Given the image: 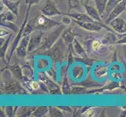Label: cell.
Wrapping results in <instances>:
<instances>
[{
	"label": "cell",
	"instance_id": "52a82bcc",
	"mask_svg": "<svg viewBox=\"0 0 126 117\" xmlns=\"http://www.w3.org/2000/svg\"><path fill=\"white\" fill-rule=\"evenodd\" d=\"M28 38H24V40L21 41L19 48L17 49V55L19 56H24L26 55V51H27V45H28Z\"/></svg>",
	"mask_w": 126,
	"mask_h": 117
},
{
	"label": "cell",
	"instance_id": "3957f363",
	"mask_svg": "<svg viewBox=\"0 0 126 117\" xmlns=\"http://www.w3.org/2000/svg\"><path fill=\"white\" fill-rule=\"evenodd\" d=\"M75 22L80 25L81 27L89 30V31H99L102 28L100 25H98L96 23H93V21H77Z\"/></svg>",
	"mask_w": 126,
	"mask_h": 117
},
{
	"label": "cell",
	"instance_id": "8992f818",
	"mask_svg": "<svg viewBox=\"0 0 126 117\" xmlns=\"http://www.w3.org/2000/svg\"><path fill=\"white\" fill-rule=\"evenodd\" d=\"M3 2L8 7L9 10H11L15 15H18V5L20 3V1L14 2L12 1H10V0H3Z\"/></svg>",
	"mask_w": 126,
	"mask_h": 117
},
{
	"label": "cell",
	"instance_id": "5b68a950",
	"mask_svg": "<svg viewBox=\"0 0 126 117\" xmlns=\"http://www.w3.org/2000/svg\"><path fill=\"white\" fill-rule=\"evenodd\" d=\"M42 35L41 34H37V35H34L32 38V39L30 40V43H29V47H28V52H32V50H34L35 49L38 47L41 41V38H42Z\"/></svg>",
	"mask_w": 126,
	"mask_h": 117
},
{
	"label": "cell",
	"instance_id": "7a4b0ae2",
	"mask_svg": "<svg viewBox=\"0 0 126 117\" xmlns=\"http://www.w3.org/2000/svg\"><path fill=\"white\" fill-rule=\"evenodd\" d=\"M62 30H63V27H60L58 30L55 31L53 33H52V34H50V35L48 36L45 43L40 48V49H49V48L53 45V43L55 42V41L56 40V38L59 37L60 34V32H61Z\"/></svg>",
	"mask_w": 126,
	"mask_h": 117
},
{
	"label": "cell",
	"instance_id": "9c48e42d",
	"mask_svg": "<svg viewBox=\"0 0 126 117\" xmlns=\"http://www.w3.org/2000/svg\"><path fill=\"white\" fill-rule=\"evenodd\" d=\"M85 8H86V10H87V13H88L89 16L91 17V18H94L97 20H99V14L96 11L95 9H94L93 7L92 6H85Z\"/></svg>",
	"mask_w": 126,
	"mask_h": 117
},
{
	"label": "cell",
	"instance_id": "9a60e30c",
	"mask_svg": "<svg viewBox=\"0 0 126 117\" xmlns=\"http://www.w3.org/2000/svg\"><path fill=\"white\" fill-rule=\"evenodd\" d=\"M38 1H39V0H26V3H28L29 6H31L32 4L38 2Z\"/></svg>",
	"mask_w": 126,
	"mask_h": 117
},
{
	"label": "cell",
	"instance_id": "ba28073f",
	"mask_svg": "<svg viewBox=\"0 0 126 117\" xmlns=\"http://www.w3.org/2000/svg\"><path fill=\"white\" fill-rule=\"evenodd\" d=\"M69 16H71L73 17L74 19H75V20L79 21H93V19L91 18L89 16H87L85 14H81V13H74V14H68Z\"/></svg>",
	"mask_w": 126,
	"mask_h": 117
},
{
	"label": "cell",
	"instance_id": "277c9868",
	"mask_svg": "<svg viewBox=\"0 0 126 117\" xmlns=\"http://www.w3.org/2000/svg\"><path fill=\"white\" fill-rule=\"evenodd\" d=\"M42 12L43 13V14H44L45 16H55L56 14L60 13V12L56 10L55 6L49 1V0L47 2L45 7L42 10Z\"/></svg>",
	"mask_w": 126,
	"mask_h": 117
},
{
	"label": "cell",
	"instance_id": "30bf717a",
	"mask_svg": "<svg viewBox=\"0 0 126 117\" xmlns=\"http://www.w3.org/2000/svg\"><path fill=\"white\" fill-rule=\"evenodd\" d=\"M1 24L2 25V26H4V27H10V28H11L13 31H14L15 32H16L17 31H18V28H17V27L15 25V24H12L11 22H10V21H8V22H2V23H1Z\"/></svg>",
	"mask_w": 126,
	"mask_h": 117
},
{
	"label": "cell",
	"instance_id": "5bb4252c",
	"mask_svg": "<svg viewBox=\"0 0 126 117\" xmlns=\"http://www.w3.org/2000/svg\"><path fill=\"white\" fill-rule=\"evenodd\" d=\"M31 87H32V88L34 89V90H37L38 89V88H39V84L38 83V82L36 81H32L31 82Z\"/></svg>",
	"mask_w": 126,
	"mask_h": 117
},
{
	"label": "cell",
	"instance_id": "8fae6325",
	"mask_svg": "<svg viewBox=\"0 0 126 117\" xmlns=\"http://www.w3.org/2000/svg\"><path fill=\"white\" fill-rule=\"evenodd\" d=\"M61 58H62V55H61V52H60V49H55V51L53 53V59L55 60H59Z\"/></svg>",
	"mask_w": 126,
	"mask_h": 117
},
{
	"label": "cell",
	"instance_id": "4fadbf2b",
	"mask_svg": "<svg viewBox=\"0 0 126 117\" xmlns=\"http://www.w3.org/2000/svg\"><path fill=\"white\" fill-rule=\"evenodd\" d=\"M93 114H94V109H89L84 112V116H93Z\"/></svg>",
	"mask_w": 126,
	"mask_h": 117
},
{
	"label": "cell",
	"instance_id": "6da1fadb",
	"mask_svg": "<svg viewBox=\"0 0 126 117\" xmlns=\"http://www.w3.org/2000/svg\"><path fill=\"white\" fill-rule=\"evenodd\" d=\"M59 25V23L55 22L54 20H52L43 14L38 16L36 18H34L30 22L28 26L26 27V29L24 31V35H27L29 33H31L32 31L35 29L39 30H47L51 27H54V26Z\"/></svg>",
	"mask_w": 126,
	"mask_h": 117
},
{
	"label": "cell",
	"instance_id": "7c38bea8",
	"mask_svg": "<svg viewBox=\"0 0 126 117\" xmlns=\"http://www.w3.org/2000/svg\"><path fill=\"white\" fill-rule=\"evenodd\" d=\"M101 46V42L99 41V40H95L93 41L92 43V49L94 51H97L99 49V48Z\"/></svg>",
	"mask_w": 126,
	"mask_h": 117
}]
</instances>
